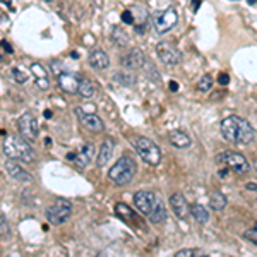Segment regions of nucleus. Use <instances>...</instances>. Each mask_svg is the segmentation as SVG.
<instances>
[{
  "label": "nucleus",
  "mask_w": 257,
  "mask_h": 257,
  "mask_svg": "<svg viewBox=\"0 0 257 257\" xmlns=\"http://www.w3.org/2000/svg\"><path fill=\"white\" fill-rule=\"evenodd\" d=\"M219 132L226 143L237 144V146H247L255 139V131L250 122L238 115H230L223 118L219 123Z\"/></svg>",
  "instance_id": "obj_1"
},
{
  "label": "nucleus",
  "mask_w": 257,
  "mask_h": 257,
  "mask_svg": "<svg viewBox=\"0 0 257 257\" xmlns=\"http://www.w3.org/2000/svg\"><path fill=\"white\" fill-rule=\"evenodd\" d=\"M134 204L139 213L155 225H160L167 219V208L161 197L153 190H138L134 194Z\"/></svg>",
  "instance_id": "obj_2"
},
{
  "label": "nucleus",
  "mask_w": 257,
  "mask_h": 257,
  "mask_svg": "<svg viewBox=\"0 0 257 257\" xmlns=\"http://www.w3.org/2000/svg\"><path fill=\"white\" fill-rule=\"evenodd\" d=\"M2 153L9 160H21L31 163L35 160V151H33L30 141H26L23 136H4L2 139Z\"/></svg>",
  "instance_id": "obj_3"
},
{
  "label": "nucleus",
  "mask_w": 257,
  "mask_h": 257,
  "mask_svg": "<svg viewBox=\"0 0 257 257\" xmlns=\"http://www.w3.org/2000/svg\"><path fill=\"white\" fill-rule=\"evenodd\" d=\"M138 172V165H136L134 158L131 156H122L117 160V163L110 168L108 178L113 182L115 185H127L132 182V178L136 177Z\"/></svg>",
  "instance_id": "obj_4"
},
{
  "label": "nucleus",
  "mask_w": 257,
  "mask_h": 257,
  "mask_svg": "<svg viewBox=\"0 0 257 257\" xmlns=\"http://www.w3.org/2000/svg\"><path fill=\"white\" fill-rule=\"evenodd\" d=\"M134 149L138 151V155L141 156V160L144 163L156 167L161 161V149L148 138H134Z\"/></svg>",
  "instance_id": "obj_5"
},
{
  "label": "nucleus",
  "mask_w": 257,
  "mask_h": 257,
  "mask_svg": "<svg viewBox=\"0 0 257 257\" xmlns=\"http://www.w3.org/2000/svg\"><path fill=\"white\" fill-rule=\"evenodd\" d=\"M70 214H72V204H70L67 199L59 197L47 209L45 216H47L48 223H52V225H62V223H65L70 218Z\"/></svg>",
  "instance_id": "obj_6"
},
{
  "label": "nucleus",
  "mask_w": 257,
  "mask_h": 257,
  "mask_svg": "<svg viewBox=\"0 0 257 257\" xmlns=\"http://www.w3.org/2000/svg\"><path fill=\"white\" fill-rule=\"evenodd\" d=\"M216 161L223 167H226L228 170H233L235 173H247L248 172V161L245 160V156L240 155L235 151H223L216 156Z\"/></svg>",
  "instance_id": "obj_7"
},
{
  "label": "nucleus",
  "mask_w": 257,
  "mask_h": 257,
  "mask_svg": "<svg viewBox=\"0 0 257 257\" xmlns=\"http://www.w3.org/2000/svg\"><path fill=\"white\" fill-rule=\"evenodd\" d=\"M178 23V14L175 9H167L163 12H158L156 16H153V28L158 35L168 33L172 28H175Z\"/></svg>",
  "instance_id": "obj_8"
},
{
  "label": "nucleus",
  "mask_w": 257,
  "mask_h": 257,
  "mask_svg": "<svg viewBox=\"0 0 257 257\" xmlns=\"http://www.w3.org/2000/svg\"><path fill=\"white\" fill-rule=\"evenodd\" d=\"M156 55L165 65H177L182 62V53L167 41H161L156 45Z\"/></svg>",
  "instance_id": "obj_9"
},
{
  "label": "nucleus",
  "mask_w": 257,
  "mask_h": 257,
  "mask_svg": "<svg viewBox=\"0 0 257 257\" xmlns=\"http://www.w3.org/2000/svg\"><path fill=\"white\" fill-rule=\"evenodd\" d=\"M19 132L21 136H23L26 141H30V143H33V141H36V138H38V120H36V117L33 113H24L23 117L19 118Z\"/></svg>",
  "instance_id": "obj_10"
},
{
  "label": "nucleus",
  "mask_w": 257,
  "mask_h": 257,
  "mask_svg": "<svg viewBox=\"0 0 257 257\" xmlns=\"http://www.w3.org/2000/svg\"><path fill=\"white\" fill-rule=\"evenodd\" d=\"M82 76L77 72H62L57 76V81H59V86L62 91L65 93H79V84H81Z\"/></svg>",
  "instance_id": "obj_11"
},
{
  "label": "nucleus",
  "mask_w": 257,
  "mask_h": 257,
  "mask_svg": "<svg viewBox=\"0 0 257 257\" xmlns=\"http://www.w3.org/2000/svg\"><path fill=\"white\" fill-rule=\"evenodd\" d=\"M144 64H146V55H144L139 48H131L125 55L122 57V65L128 70L143 69Z\"/></svg>",
  "instance_id": "obj_12"
},
{
  "label": "nucleus",
  "mask_w": 257,
  "mask_h": 257,
  "mask_svg": "<svg viewBox=\"0 0 257 257\" xmlns=\"http://www.w3.org/2000/svg\"><path fill=\"white\" fill-rule=\"evenodd\" d=\"M76 113H77V117H79L81 123L86 128H88V131H91V132H101L103 128H105V123H103V120L99 118L98 115L86 113V111H82L81 108H76Z\"/></svg>",
  "instance_id": "obj_13"
},
{
  "label": "nucleus",
  "mask_w": 257,
  "mask_h": 257,
  "mask_svg": "<svg viewBox=\"0 0 257 257\" xmlns=\"http://www.w3.org/2000/svg\"><path fill=\"white\" fill-rule=\"evenodd\" d=\"M170 206H172V211L175 213V216L180 219H185L190 214V206L180 192H175L170 196Z\"/></svg>",
  "instance_id": "obj_14"
},
{
  "label": "nucleus",
  "mask_w": 257,
  "mask_h": 257,
  "mask_svg": "<svg viewBox=\"0 0 257 257\" xmlns=\"http://www.w3.org/2000/svg\"><path fill=\"white\" fill-rule=\"evenodd\" d=\"M4 168H6V172L9 173V175L14 178V180L21 182V184H31V182H33L31 173H28L24 168H21V165H18L16 161H12V160L6 161Z\"/></svg>",
  "instance_id": "obj_15"
},
{
  "label": "nucleus",
  "mask_w": 257,
  "mask_h": 257,
  "mask_svg": "<svg viewBox=\"0 0 257 257\" xmlns=\"http://www.w3.org/2000/svg\"><path fill=\"white\" fill-rule=\"evenodd\" d=\"M88 62L91 67L96 70H105V69H108V65H110L108 53L103 52V50H93V52L89 53Z\"/></svg>",
  "instance_id": "obj_16"
},
{
  "label": "nucleus",
  "mask_w": 257,
  "mask_h": 257,
  "mask_svg": "<svg viewBox=\"0 0 257 257\" xmlns=\"http://www.w3.org/2000/svg\"><path fill=\"white\" fill-rule=\"evenodd\" d=\"M69 160H74L77 167H79L81 170H84L91 163V160H93V144H84L76 156L69 155Z\"/></svg>",
  "instance_id": "obj_17"
},
{
  "label": "nucleus",
  "mask_w": 257,
  "mask_h": 257,
  "mask_svg": "<svg viewBox=\"0 0 257 257\" xmlns=\"http://www.w3.org/2000/svg\"><path fill=\"white\" fill-rule=\"evenodd\" d=\"M113 146L115 144H113V139L111 138H106L105 141H103L101 148H99V153L96 156V165L99 168H103L110 161L111 155H113Z\"/></svg>",
  "instance_id": "obj_18"
},
{
  "label": "nucleus",
  "mask_w": 257,
  "mask_h": 257,
  "mask_svg": "<svg viewBox=\"0 0 257 257\" xmlns=\"http://www.w3.org/2000/svg\"><path fill=\"white\" fill-rule=\"evenodd\" d=\"M31 72L35 76V82L40 89H48L50 88V79H48V72L45 70V67L41 64H31Z\"/></svg>",
  "instance_id": "obj_19"
},
{
  "label": "nucleus",
  "mask_w": 257,
  "mask_h": 257,
  "mask_svg": "<svg viewBox=\"0 0 257 257\" xmlns=\"http://www.w3.org/2000/svg\"><path fill=\"white\" fill-rule=\"evenodd\" d=\"M115 214L122 219V221H125V223H134V225H139V218H138V214L134 213L131 208H128L127 204H123V202H117L115 204Z\"/></svg>",
  "instance_id": "obj_20"
},
{
  "label": "nucleus",
  "mask_w": 257,
  "mask_h": 257,
  "mask_svg": "<svg viewBox=\"0 0 257 257\" xmlns=\"http://www.w3.org/2000/svg\"><path fill=\"white\" fill-rule=\"evenodd\" d=\"M170 144L178 148V149H184V148H189L190 144H192V139H190L189 134H185L184 131L177 128V131L170 132Z\"/></svg>",
  "instance_id": "obj_21"
},
{
  "label": "nucleus",
  "mask_w": 257,
  "mask_h": 257,
  "mask_svg": "<svg viewBox=\"0 0 257 257\" xmlns=\"http://www.w3.org/2000/svg\"><path fill=\"white\" fill-rule=\"evenodd\" d=\"M209 206L214 211H223L226 208V197L225 194H221L219 190H213L209 194Z\"/></svg>",
  "instance_id": "obj_22"
},
{
  "label": "nucleus",
  "mask_w": 257,
  "mask_h": 257,
  "mask_svg": "<svg viewBox=\"0 0 257 257\" xmlns=\"http://www.w3.org/2000/svg\"><path fill=\"white\" fill-rule=\"evenodd\" d=\"M190 214H192V218L196 219L199 225H204V223H208V219H209V213L206 211L204 206H201V204L190 206Z\"/></svg>",
  "instance_id": "obj_23"
},
{
  "label": "nucleus",
  "mask_w": 257,
  "mask_h": 257,
  "mask_svg": "<svg viewBox=\"0 0 257 257\" xmlns=\"http://www.w3.org/2000/svg\"><path fill=\"white\" fill-rule=\"evenodd\" d=\"M79 94H81L82 98H93V94H94V84L88 79V77H82V79H81Z\"/></svg>",
  "instance_id": "obj_24"
},
{
  "label": "nucleus",
  "mask_w": 257,
  "mask_h": 257,
  "mask_svg": "<svg viewBox=\"0 0 257 257\" xmlns=\"http://www.w3.org/2000/svg\"><path fill=\"white\" fill-rule=\"evenodd\" d=\"M111 40H113V43H117L118 47H127V43H128V36L122 28H113Z\"/></svg>",
  "instance_id": "obj_25"
},
{
  "label": "nucleus",
  "mask_w": 257,
  "mask_h": 257,
  "mask_svg": "<svg viewBox=\"0 0 257 257\" xmlns=\"http://www.w3.org/2000/svg\"><path fill=\"white\" fill-rule=\"evenodd\" d=\"M211 88H213V76H211V74H204V76L197 81V89L206 93V91H209Z\"/></svg>",
  "instance_id": "obj_26"
},
{
  "label": "nucleus",
  "mask_w": 257,
  "mask_h": 257,
  "mask_svg": "<svg viewBox=\"0 0 257 257\" xmlns=\"http://www.w3.org/2000/svg\"><path fill=\"white\" fill-rule=\"evenodd\" d=\"M12 77H14V81L18 82V84H24V82L28 81V74L24 72L21 67H14L12 69Z\"/></svg>",
  "instance_id": "obj_27"
},
{
  "label": "nucleus",
  "mask_w": 257,
  "mask_h": 257,
  "mask_svg": "<svg viewBox=\"0 0 257 257\" xmlns=\"http://www.w3.org/2000/svg\"><path fill=\"white\" fill-rule=\"evenodd\" d=\"M115 81H118V82H122L123 86H131V84H134V76H131V74H127V72H117V76H115Z\"/></svg>",
  "instance_id": "obj_28"
},
{
  "label": "nucleus",
  "mask_w": 257,
  "mask_h": 257,
  "mask_svg": "<svg viewBox=\"0 0 257 257\" xmlns=\"http://www.w3.org/2000/svg\"><path fill=\"white\" fill-rule=\"evenodd\" d=\"M243 238L248 240V242L254 243V245L257 247V226L248 228V230H245V233H243Z\"/></svg>",
  "instance_id": "obj_29"
},
{
  "label": "nucleus",
  "mask_w": 257,
  "mask_h": 257,
  "mask_svg": "<svg viewBox=\"0 0 257 257\" xmlns=\"http://www.w3.org/2000/svg\"><path fill=\"white\" fill-rule=\"evenodd\" d=\"M199 254V248H180L175 252V257H196Z\"/></svg>",
  "instance_id": "obj_30"
},
{
  "label": "nucleus",
  "mask_w": 257,
  "mask_h": 257,
  "mask_svg": "<svg viewBox=\"0 0 257 257\" xmlns=\"http://www.w3.org/2000/svg\"><path fill=\"white\" fill-rule=\"evenodd\" d=\"M122 21L125 24H134L136 18H134V14H132V11H123L122 12Z\"/></svg>",
  "instance_id": "obj_31"
},
{
  "label": "nucleus",
  "mask_w": 257,
  "mask_h": 257,
  "mask_svg": "<svg viewBox=\"0 0 257 257\" xmlns=\"http://www.w3.org/2000/svg\"><path fill=\"white\" fill-rule=\"evenodd\" d=\"M228 82H230V76H228L226 72H219V76H218V84H219V86H226Z\"/></svg>",
  "instance_id": "obj_32"
},
{
  "label": "nucleus",
  "mask_w": 257,
  "mask_h": 257,
  "mask_svg": "<svg viewBox=\"0 0 257 257\" xmlns=\"http://www.w3.org/2000/svg\"><path fill=\"white\" fill-rule=\"evenodd\" d=\"M0 219H2V237L6 238V237H7V233H9V225H7V221H6V214L2 213V216H0Z\"/></svg>",
  "instance_id": "obj_33"
},
{
  "label": "nucleus",
  "mask_w": 257,
  "mask_h": 257,
  "mask_svg": "<svg viewBox=\"0 0 257 257\" xmlns=\"http://www.w3.org/2000/svg\"><path fill=\"white\" fill-rule=\"evenodd\" d=\"M2 47H4V50H6V52H7V53H12V48H11V45H9V43H7V41H6V40H4V41H2Z\"/></svg>",
  "instance_id": "obj_34"
},
{
  "label": "nucleus",
  "mask_w": 257,
  "mask_h": 257,
  "mask_svg": "<svg viewBox=\"0 0 257 257\" xmlns=\"http://www.w3.org/2000/svg\"><path fill=\"white\" fill-rule=\"evenodd\" d=\"M168 88H170V91H173V93H175V91H178V84H177L175 81H172V82L168 84Z\"/></svg>",
  "instance_id": "obj_35"
},
{
  "label": "nucleus",
  "mask_w": 257,
  "mask_h": 257,
  "mask_svg": "<svg viewBox=\"0 0 257 257\" xmlns=\"http://www.w3.org/2000/svg\"><path fill=\"white\" fill-rule=\"evenodd\" d=\"M50 117H52V111L47 110V111H45V118H50Z\"/></svg>",
  "instance_id": "obj_36"
},
{
  "label": "nucleus",
  "mask_w": 257,
  "mask_h": 257,
  "mask_svg": "<svg viewBox=\"0 0 257 257\" xmlns=\"http://www.w3.org/2000/svg\"><path fill=\"white\" fill-rule=\"evenodd\" d=\"M247 2H248V4H250V6H252V4H255L257 0H247Z\"/></svg>",
  "instance_id": "obj_37"
},
{
  "label": "nucleus",
  "mask_w": 257,
  "mask_h": 257,
  "mask_svg": "<svg viewBox=\"0 0 257 257\" xmlns=\"http://www.w3.org/2000/svg\"><path fill=\"white\" fill-rule=\"evenodd\" d=\"M254 167H255V172H257V160H255V163H254Z\"/></svg>",
  "instance_id": "obj_38"
},
{
  "label": "nucleus",
  "mask_w": 257,
  "mask_h": 257,
  "mask_svg": "<svg viewBox=\"0 0 257 257\" xmlns=\"http://www.w3.org/2000/svg\"><path fill=\"white\" fill-rule=\"evenodd\" d=\"M199 257H209V255H199Z\"/></svg>",
  "instance_id": "obj_39"
},
{
  "label": "nucleus",
  "mask_w": 257,
  "mask_h": 257,
  "mask_svg": "<svg viewBox=\"0 0 257 257\" xmlns=\"http://www.w3.org/2000/svg\"><path fill=\"white\" fill-rule=\"evenodd\" d=\"M47 2H53V0H47Z\"/></svg>",
  "instance_id": "obj_40"
},
{
  "label": "nucleus",
  "mask_w": 257,
  "mask_h": 257,
  "mask_svg": "<svg viewBox=\"0 0 257 257\" xmlns=\"http://www.w3.org/2000/svg\"><path fill=\"white\" fill-rule=\"evenodd\" d=\"M254 98H255V99H257V94H255V96H254Z\"/></svg>",
  "instance_id": "obj_41"
}]
</instances>
